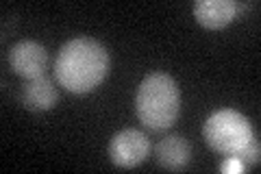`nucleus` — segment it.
<instances>
[{
    "label": "nucleus",
    "instance_id": "1",
    "mask_svg": "<svg viewBox=\"0 0 261 174\" xmlns=\"http://www.w3.org/2000/svg\"><path fill=\"white\" fill-rule=\"evenodd\" d=\"M109 53L92 37H74L61 46L55 61V77L72 94H87L107 79Z\"/></svg>",
    "mask_w": 261,
    "mask_h": 174
},
{
    "label": "nucleus",
    "instance_id": "2",
    "mask_svg": "<svg viewBox=\"0 0 261 174\" xmlns=\"http://www.w3.org/2000/svg\"><path fill=\"white\" fill-rule=\"evenodd\" d=\"M135 109L144 127L150 131H166L176 122L181 109V94L174 79L166 72L148 74L137 87Z\"/></svg>",
    "mask_w": 261,
    "mask_h": 174
},
{
    "label": "nucleus",
    "instance_id": "3",
    "mask_svg": "<svg viewBox=\"0 0 261 174\" xmlns=\"http://www.w3.org/2000/svg\"><path fill=\"white\" fill-rule=\"evenodd\" d=\"M207 146L224 157H238L252 137V124L244 113L235 109H218L207 118L202 127Z\"/></svg>",
    "mask_w": 261,
    "mask_h": 174
},
{
    "label": "nucleus",
    "instance_id": "4",
    "mask_svg": "<svg viewBox=\"0 0 261 174\" xmlns=\"http://www.w3.org/2000/svg\"><path fill=\"white\" fill-rule=\"evenodd\" d=\"M150 153V142L142 131L124 129L116 133L109 142V159L118 168H135L146 161Z\"/></svg>",
    "mask_w": 261,
    "mask_h": 174
},
{
    "label": "nucleus",
    "instance_id": "5",
    "mask_svg": "<svg viewBox=\"0 0 261 174\" xmlns=\"http://www.w3.org/2000/svg\"><path fill=\"white\" fill-rule=\"evenodd\" d=\"M46 63H48V51L39 41L22 39L9 51L11 70L27 81L46 74Z\"/></svg>",
    "mask_w": 261,
    "mask_h": 174
},
{
    "label": "nucleus",
    "instance_id": "6",
    "mask_svg": "<svg viewBox=\"0 0 261 174\" xmlns=\"http://www.w3.org/2000/svg\"><path fill=\"white\" fill-rule=\"evenodd\" d=\"M246 7V3H238V0H196L194 18L205 29H224Z\"/></svg>",
    "mask_w": 261,
    "mask_h": 174
},
{
    "label": "nucleus",
    "instance_id": "7",
    "mask_svg": "<svg viewBox=\"0 0 261 174\" xmlns=\"http://www.w3.org/2000/svg\"><path fill=\"white\" fill-rule=\"evenodd\" d=\"M20 98H22V105L31 111H50L57 105L59 94H57V87H55L53 79L42 74V77L29 79L27 83H24Z\"/></svg>",
    "mask_w": 261,
    "mask_h": 174
},
{
    "label": "nucleus",
    "instance_id": "8",
    "mask_svg": "<svg viewBox=\"0 0 261 174\" xmlns=\"http://www.w3.org/2000/svg\"><path fill=\"white\" fill-rule=\"evenodd\" d=\"M154 159L161 168L178 172L187 168V163L192 159V144L183 135H168L154 148Z\"/></svg>",
    "mask_w": 261,
    "mask_h": 174
},
{
    "label": "nucleus",
    "instance_id": "9",
    "mask_svg": "<svg viewBox=\"0 0 261 174\" xmlns=\"http://www.w3.org/2000/svg\"><path fill=\"white\" fill-rule=\"evenodd\" d=\"M238 159L246 165V168L248 165H257L259 163V142H257V137H252L250 142L244 146V151L238 155Z\"/></svg>",
    "mask_w": 261,
    "mask_h": 174
},
{
    "label": "nucleus",
    "instance_id": "10",
    "mask_svg": "<svg viewBox=\"0 0 261 174\" xmlns=\"http://www.w3.org/2000/svg\"><path fill=\"white\" fill-rule=\"evenodd\" d=\"M246 170V165H244L238 157H226V159L220 163V172L222 174H242Z\"/></svg>",
    "mask_w": 261,
    "mask_h": 174
}]
</instances>
